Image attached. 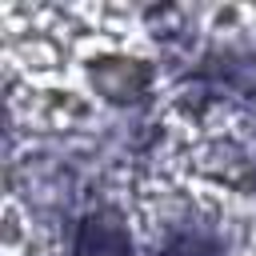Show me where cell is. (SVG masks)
<instances>
[{"label": "cell", "instance_id": "obj_1", "mask_svg": "<svg viewBox=\"0 0 256 256\" xmlns=\"http://www.w3.org/2000/svg\"><path fill=\"white\" fill-rule=\"evenodd\" d=\"M128 252H132V240L116 212H92L80 224L76 256H128Z\"/></svg>", "mask_w": 256, "mask_h": 256}, {"label": "cell", "instance_id": "obj_2", "mask_svg": "<svg viewBox=\"0 0 256 256\" xmlns=\"http://www.w3.org/2000/svg\"><path fill=\"white\" fill-rule=\"evenodd\" d=\"M92 84H96V92L100 96H108V100H136L144 88H148V72H144V64L140 60H124V56H108V60H100L96 68H92Z\"/></svg>", "mask_w": 256, "mask_h": 256}]
</instances>
